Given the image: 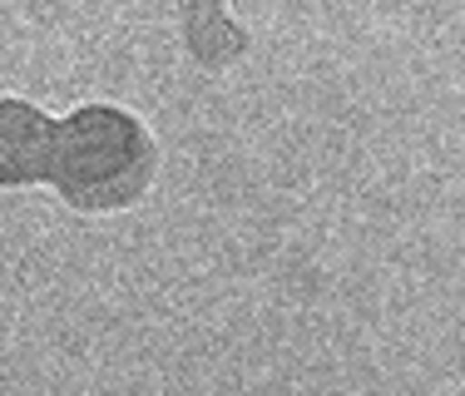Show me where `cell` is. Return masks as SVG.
Masks as SVG:
<instances>
[{"label":"cell","instance_id":"6da1fadb","mask_svg":"<svg viewBox=\"0 0 465 396\" xmlns=\"http://www.w3.org/2000/svg\"><path fill=\"white\" fill-rule=\"evenodd\" d=\"M159 144L139 114L80 104L50 119L25 99H5V189L50 183L74 213H119L149 193Z\"/></svg>","mask_w":465,"mask_h":396}]
</instances>
